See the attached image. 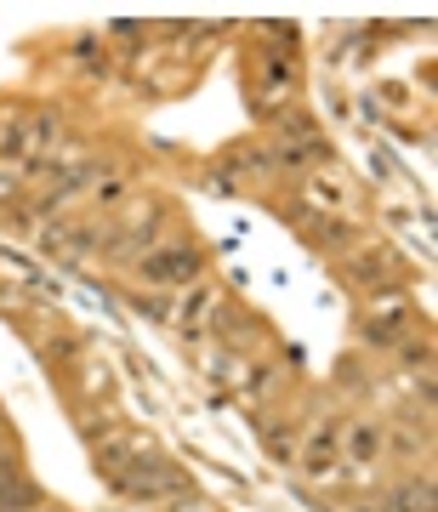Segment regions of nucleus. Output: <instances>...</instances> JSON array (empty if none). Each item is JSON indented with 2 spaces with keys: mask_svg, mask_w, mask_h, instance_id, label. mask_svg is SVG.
Here are the masks:
<instances>
[{
  "mask_svg": "<svg viewBox=\"0 0 438 512\" xmlns=\"http://www.w3.org/2000/svg\"><path fill=\"white\" fill-rule=\"evenodd\" d=\"M57 143V114L35 109V114H6L0 120V165H18L23 177H35V165L52 154Z\"/></svg>",
  "mask_w": 438,
  "mask_h": 512,
  "instance_id": "f257e3e1",
  "label": "nucleus"
},
{
  "mask_svg": "<svg viewBox=\"0 0 438 512\" xmlns=\"http://www.w3.org/2000/svg\"><path fill=\"white\" fill-rule=\"evenodd\" d=\"M114 484H120L126 495H143V501H177V495H188V478L177 473L171 461H160L154 450H143Z\"/></svg>",
  "mask_w": 438,
  "mask_h": 512,
  "instance_id": "f03ea898",
  "label": "nucleus"
},
{
  "mask_svg": "<svg viewBox=\"0 0 438 512\" xmlns=\"http://www.w3.org/2000/svg\"><path fill=\"white\" fill-rule=\"evenodd\" d=\"M194 274H200V256L188 251V245H171V239H160V245L143 256V279H148V285L183 291V285H194Z\"/></svg>",
  "mask_w": 438,
  "mask_h": 512,
  "instance_id": "7ed1b4c3",
  "label": "nucleus"
},
{
  "mask_svg": "<svg viewBox=\"0 0 438 512\" xmlns=\"http://www.w3.org/2000/svg\"><path fill=\"white\" fill-rule=\"evenodd\" d=\"M302 473H308V484H330V478L342 473V427L313 421L308 444H302Z\"/></svg>",
  "mask_w": 438,
  "mask_h": 512,
  "instance_id": "20e7f679",
  "label": "nucleus"
},
{
  "mask_svg": "<svg viewBox=\"0 0 438 512\" xmlns=\"http://www.w3.org/2000/svg\"><path fill=\"white\" fill-rule=\"evenodd\" d=\"M382 461V427L376 421H353L342 433V467H353V473H370Z\"/></svg>",
  "mask_w": 438,
  "mask_h": 512,
  "instance_id": "39448f33",
  "label": "nucleus"
},
{
  "mask_svg": "<svg viewBox=\"0 0 438 512\" xmlns=\"http://www.w3.org/2000/svg\"><path fill=\"white\" fill-rule=\"evenodd\" d=\"M92 450H97V467H103L109 478H120L131 461L148 450V444H137L131 433H92Z\"/></svg>",
  "mask_w": 438,
  "mask_h": 512,
  "instance_id": "423d86ee",
  "label": "nucleus"
},
{
  "mask_svg": "<svg viewBox=\"0 0 438 512\" xmlns=\"http://www.w3.org/2000/svg\"><path fill=\"white\" fill-rule=\"evenodd\" d=\"M399 325H404V302L399 296H382L376 308H370V342H399Z\"/></svg>",
  "mask_w": 438,
  "mask_h": 512,
  "instance_id": "0eeeda50",
  "label": "nucleus"
},
{
  "mask_svg": "<svg viewBox=\"0 0 438 512\" xmlns=\"http://www.w3.org/2000/svg\"><path fill=\"white\" fill-rule=\"evenodd\" d=\"M382 512H433V484H427V478H410V484H399V490L382 501Z\"/></svg>",
  "mask_w": 438,
  "mask_h": 512,
  "instance_id": "6e6552de",
  "label": "nucleus"
},
{
  "mask_svg": "<svg viewBox=\"0 0 438 512\" xmlns=\"http://www.w3.org/2000/svg\"><path fill=\"white\" fill-rule=\"evenodd\" d=\"M302 194H308L313 211H342V205H347V183H336V177H308Z\"/></svg>",
  "mask_w": 438,
  "mask_h": 512,
  "instance_id": "1a4fd4ad",
  "label": "nucleus"
},
{
  "mask_svg": "<svg viewBox=\"0 0 438 512\" xmlns=\"http://www.w3.org/2000/svg\"><path fill=\"white\" fill-rule=\"evenodd\" d=\"M126 171H92V183H86V194H92L97 205H120L126 200Z\"/></svg>",
  "mask_w": 438,
  "mask_h": 512,
  "instance_id": "9d476101",
  "label": "nucleus"
},
{
  "mask_svg": "<svg viewBox=\"0 0 438 512\" xmlns=\"http://www.w3.org/2000/svg\"><path fill=\"white\" fill-rule=\"evenodd\" d=\"M319 154H325V143H319V137H296V143H279V165H308V160H319Z\"/></svg>",
  "mask_w": 438,
  "mask_h": 512,
  "instance_id": "9b49d317",
  "label": "nucleus"
},
{
  "mask_svg": "<svg viewBox=\"0 0 438 512\" xmlns=\"http://www.w3.org/2000/svg\"><path fill=\"white\" fill-rule=\"evenodd\" d=\"M262 439H268V450H274V456H296V439H291V433H279L274 421L262 427Z\"/></svg>",
  "mask_w": 438,
  "mask_h": 512,
  "instance_id": "f8f14e48",
  "label": "nucleus"
},
{
  "mask_svg": "<svg viewBox=\"0 0 438 512\" xmlns=\"http://www.w3.org/2000/svg\"><path fill=\"white\" fill-rule=\"evenodd\" d=\"M262 80H268V86H291V63L268 57V63H262Z\"/></svg>",
  "mask_w": 438,
  "mask_h": 512,
  "instance_id": "ddd939ff",
  "label": "nucleus"
},
{
  "mask_svg": "<svg viewBox=\"0 0 438 512\" xmlns=\"http://www.w3.org/2000/svg\"><path fill=\"white\" fill-rule=\"evenodd\" d=\"M205 319H211V296L194 291V296H188V325H205Z\"/></svg>",
  "mask_w": 438,
  "mask_h": 512,
  "instance_id": "4468645a",
  "label": "nucleus"
},
{
  "mask_svg": "<svg viewBox=\"0 0 438 512\" xmlns=\"http://www.w3.org/2000/svg\"><path fill=\"white\" fill-rule=\"evenodd\" d=\"M171 512H217V507H205L200 495H177V501H171Z\"/></svg>",
  "mask_w": 438,
  "mask_h": 512,
  "instance_id": "2eb2a0df",
  "label": "nucleus"
}]
</instances>
